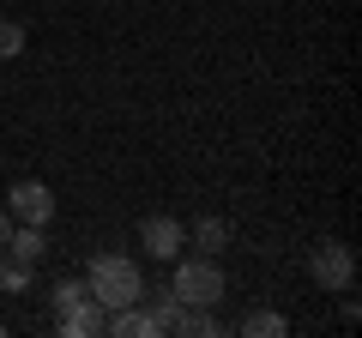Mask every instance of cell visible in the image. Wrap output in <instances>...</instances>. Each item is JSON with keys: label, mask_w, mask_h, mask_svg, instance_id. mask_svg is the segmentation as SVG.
I'll return each mask as SVG.
<instances>
[{"label": "cell", "mask_w": 362, "mask_h": 338, "mask_svg": "<svg viewBox=\"0 0 362 338\" xmlns=\"http://www.w3.org/2000/svg\"><path fill=\"white\" fill-rule=\"evenodd\" d=\"M25 284H30V260H18V254L0 247V290H25Z\"/></svg>", "instance_id": "obj_13"}, {"label": "cell", "mask_w": 362, "mask_h": 338, "mask_svg": "<svg viewBox=\"0 0 362 338\" xmlns=\"http://www.w3.org/2000/svg\"><path fill=\"white\" fill-rule=\"evenodd\" d=\"M6 235H13V211H0V247H6Z\"/></svg>", "instance_id": "obj_16"}, {"label": "cell", "mask_w": 362, "mask_h": 338, "mask_svg": "<svg viewBox=\"0 0 362 338\" xmlns=\"http://www.w3.org/2000/svg\"><path fill=\"white\" fill-rule=\"evenodd\" d=\"M103 332H115V338H157V332H151V314H145L139 302L109 308V326H103Z\"/></svg>", "instance_id": "obj_7"}, {"label": "cell", "mask_w": 362, "mask_h": 338, "mask_svg": "<svg viewBox=\"0 0 362 338\" xmlns=\"http://www.w3.org/2000/svg\"><path fill=\"white\" fill-rule=\"evenodd\" d=\"M6 211H13L18 223H42L49 230V218H54V194L42 182H18L13 194H6Z\"/></svg>", "instance_id": "obj_4"}, {"label": "cell", "mask_w": 362, "mask_h": 338, "mask_svg": "<svg viewBox=\"0 0 362 338\" xmlns=\"http://www.w3.org/2000/svg\"><path fill=\"white\" fill-rule=\"evenodd\" d=\"M90 296V290H85V278H61V284H54V314H66V308H73V302H85Z\"/></svg>", "instance_id": "obj_14"}, {"label": "cell", "mask_w": 362, "mask_h": 338, "mask_svg": "<svg viewBox=\"0 0 362 338\" xmlns=\"http://www.w3.org/2000/svg\"><path fill=\"white\" fill-rule=\"evenodd\" d=\"M242 332L247 338H284L290 320H284V314H272V308H259V314H247V320H242Z\"/></svg>", "instance_id": "obj_12"}, {"label": "cell", "mask_w": 362, "mask_h": 338, "mask_svg": "<svg viewBox=\"0 0 362 338\" xmlns=\"http://www.w3.org/2000/svg\"><path fill=\"white\" fill-rule=\"evenodd\" d=\"M308 272L320 290H350V278H356V254H350L344 242H320L308 254Z\"/></svg>", "instance_id": "obj_3"}, {"label": "cell", "mask_w": 362, "mask_h": 338, "mask_svg": "<svg viewBox=\"0 0 362 338\" xmlns=\"http://www.w3.org/2000/svg\"><path fill=\"white\" fill-rule=\"evenodd\" d=\"M175 266V278H169V290H175V302H187V308H211V302H223V272L211 254H199V260H169Z\"/></svg>", "instance_id": "obj_2"}, {"label": "cell", "mask_w": 362, "mask_h": 338, "mask_svg": "<svg viewBox=\"0 0 362 338\" xmlns=\"http://www.w3.org/2000/svg\"><path fill=\"white\" fill-rule=\"evenodd\" d=\"M139 242L151 260H175L181 247H187V230H181V218H145L139 223Z\"/></svg>", "instance_id": "obj_5"}, {"label": "cell", "mask_w": 362, "mask_h": 338, "mask_svg": "<svg viewBox=\"0 0 362 338\" xmlns=\"http://www.w3.org/2000/svg\"><path fill=\"white\" fill-rule=\"evenodd\" d=\"M85 290L103 302V308H127V302L145 296V272L127 260V254H97L90 272H85Z\"/></svg>", "instance_id": "obj_1"}, {"label": "cell", "mask_w": 362, "mask_h": 338, "mask_svg": "<svg viewBox=\"0 0 362 338\" xmlns=\"http://www.w3.org/2000/svg\"><path fill=\"white\" fill-rule=\"evenodd\" d=\"M13 54H25V25L0 18V61H13Z\"/></svg>", "instance_id": "obj_15"}, {"label": "cell", "mask_w": 362, "mask_h": 338, "mask_svg": "<svg viewBox=\"0 0 362 338\" xmlns=\"http://www.w3.org/2000/svg\"><path fill=\"white\" fill-rule=\"evenodd\" d=\"M187 242H194V247H206V254H218V247L230 242V223H223V218H199L194 230H187Z\"/></svg>", "instance_id": "obj_11"}, {"label": "cell", "mask_w": 362, "mask_h": 338, "mask_svg": "<svg viewBox=\"0 0 362 338\" xmlns=\"http://www.w3.org/2000/svg\"><path fill=\"white\" fill-rule=\"evenodd\" d=\"M139 308L151 314V332L163 338L169 326H175V308H181V302H175V290H145V296H139Z\"/></svg>", "instance_id": "obj_9"}, {"label": "cell", "mask_w": 362, "mask_h": 338, "mask_svg": "<svg viewBox=\"0 0 362 338\" xmlns=\"http://www.w3.org/2000/svg\"><path fill=\"white\" fill-rule=\"evenodd\" d=\"M169 332H199V338H211V332H223V326L211 320V308H187V302H181V308H175V326H169Z\"/></svg>", "instance_id": "obj_10"}, {"label": "cell", "mask_w": 362, "mask_h": 338, "mask_svg": "<svg viewBox=\"0 0 362 338\" xmlns=\"http://www.w3.org/2000/svg\"><path fill=\"white\" fill-rule=\"evenodd\" d=\"M6 254H18V260L37 266L42 254H49V235H42V223H18V230L6 235Z\"/></svg>", "instance_id": "obj_8"}, {"label": "cell", "mask_w": 362, "mask_h": 338, "mask_svg": "<svg viewBox=\"0 0 362 338\" xmlns=\"http://www.w3.org/2000/svg\"><path fill=\"white\" fill-rule=\"evenodd\" d=\"M103 326H109V308H103V302H97V296L73 302V308L61 314V332H66V338H97V332H103Z\"/></svg>", "instance_id": "obj_6"}]
</instances>
